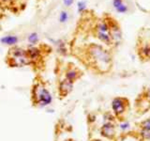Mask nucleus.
Returning a JSON list of instances; mask_svg holds the SVG:
<instances>
[{"mask_svg":"<svg viewBox=\"0 0 150 141\" xmlns=\"http://www.w3.org/2000/svg\"><path fill=\"white\" fill-rule=\"evenodd\" d=\"M88 54L94 65L100 72H106L111 66V56L107 50L103 49L100 45L91 44L88 48Z\"/></svg>","mask_w":150,"mask_h":141,"instance_id":"obj_1","label":"nucleus"},{"mask_svg":"<svg viewBox=\"0 0 150 141\" xmlns=\"http://www.w3.org/2000/svg\"><path fill=\"white\" fill-rule=\"evenodd\" d=\"M33 98H34V103L36 105L41 107L48 105L52 102L50 92L41 84L36 85L33 88Z\"/></svg>","mask_w":150,"mask_h":141,"instance_id":"obj_2","label":"nucleus"},{"mask_svg":"<svg viewBox=\"0 0 150 141\" xmlns=\"http://www.w3.org/2000/svg\"><path fill=\"white\" fill-rule=\"evenodd\" d=\"M12 66H23L26 64H30L31 61L29 60L26 54V51L19 47H14L11 50V58Z\"/></svg>","mask_w":150,"mask_h":141,"instance_id":"obj_3","label":"nucleus"},{"mask_svg":"<svg viewBox=\"0 0 150 141\" xmlns=\"http://www.w3.org/2000/svg\"><path fill=\"white\" fill-rule=\"evenodd\" d=\"M108 25H109V24H108ZM109 28H110L109 35L111 37L112 41H114L116 44H118L121 41V30L118 25L112 20V22H111V25H109Z\"/></svg>","mask_w":150,"mask_h":141,"instance_id":"obj_4","label":"nucleus"},{"mask_svg":"<svg viewBox=\"0 0 150 141\" xmlns=\"http://www.w3.org/2000/svg\"><path fill=\"white\" fill-rule=\"evenodd\" d=\"M126 105H127V100L123 98H115L112 103V106L114 112L116 115H121L125 112L126 109Z\"/></svg>","mask_w":150,"mask_h":141,"instance_id":"obj_5","label":"nucleus"},{"mask_svg":"<svg viewBox=\"0 0 150 141\" xmlns=\"http://www.w3.org/2000/svg\"><path fill=\"white\" fill-rule=\"evenodd\" d=\"M73 83L68 79H64L59 84V94L61 96H66L72 90Z\"/></svg>","mask_w":150,"mask_h":141,"instance_id":"obj_6","label":"nucleus"},{"mask_svg":"<svg viewBox=\"0 0 150 141\" xmlns=\"http://www.w3.org/2000/svg\"><path fill=\"white\" fill-rule=\"evenodd\" d=\"M26 54H27L28 58H29L31 62H34V61H37L40 59V56H41V51L40 48H38V47L32 46L26 50Z\"/></svg>","mask_w":150,"mask_h":141,"instance_id":"obj_7","label":"nucleus"},{"mask_svg":"<svg viewBox=\"0 0 150 141\" xmlns=\"http://www.w3.org/2000/svg\"><path fill=\"white\" fill-rule=\"evenodd\" d=\"M101 135L107 138H112L115 135V126L111 122H107L101 128Z\"/></svg>","mask_w":150,"mask_h":141,"instance_id":"obj_8","label":"nucleus"},{"mask_svg":"<svg viewBox=\"0 0 150 141\" xmlns=\"http://www.w3.org/2000/svg\"><path fill=\"white\" fill-rule=\"evenodd\" d=\"M0 41H1V43H3V44L13 46L18 43L19 38L15 35H7V36L2 37L1 39H0Z\"/></svg>","mask_w":150,"mask_h":141,"instance_id":"obj_9","label":"nucleus"},{"mask_svg":"<svg viewBox=\"0 0 150 141\" xmlns=\"http://www.w3.org/2000/svg\"><path fill=\"white\" fill-rule=\"evenodd\" d=\"M79 77V72L74 68H69L66 72V79L69 80L70 82H74Z\"/></svg>","mask_w":150,"mask_h":141,"instance_id":"obj_10","label":"nucleus"},{"mask_svg":"<svg viewBox=\"0 0 150 141\" xmlns=\"http://www.w3.org/2000/svg\"><path fill=\"white\" fill-rule=\"evenodd\" d=\"M97 37L100 39L101 41L105 42L107 44H110L112 42V40H111V37L109 35V33H104V32H100L98 31L97 32Z\"/></svg>","mask_w":150,"mask_h":141,"instance_id":"obj_11","label":"nucleus"},{"mask_svg":"<svg viewBox=\"0 0 150 141\" xmlns=\"http://www.w3.org/2000/svg\"><path fill=\"white\" fill-rule=\"evenodd\" d=\"M97 29L98 31L100 32H104V33H108L109 32V25H108V23L105 22V21H101L98 24L97 26Z\"/></svg>","mask_w":150,"mask_h":141,"instance_id":"obj_12","label":"nucleus"},{"mask_svg":"<svg viewBox=\"0 0 150 141\" xmlns=\"http://www.w3.org/2000/svg\"><path fill=\"white\" fill-rule=\"evenodd\" d=\"M27 40L31 44H36V43L39 42V40H40L39 34H38L37 32H32V33H30L29 35H28Z\"/></svg>","mask_w":150,"mask_h":141,"instance_id":"obj_13","label":"nucleus"},{"mask_svg":"<svg viewBox=\"0 0 150 141\" xmlns=\"http://www.w3.org/2000/svg\"><path fill=\"white\" fill-rule=\"evenodd\" d=\"M69 12L67 11H62L60 12V14H59V22L60 23H62V24L67 23L69 21Z\"/></svg>","mask_w":150,"mask_h":141,"instance_id":"obj_14","label":"nucleus"},{"mask_svg":"<svg viewBox=\"0 0 150 141\" xmlns=\"http://www.w3.org/2000/svg\"><path fill=\"white\" fill-rule=\"evenodd\" d=\"M77 9H78V12L79 13H82L86 11V3L84 1H79L77 3Z\"/></svg>","mask_w":150,"mask_h":141,"instance_id":"obj_15","label":"nucleus"},{"mask_svg":"<svg viewBox=\"0 0 150 141\" xmlns=\"http://www.w3.org/2000/svg\"><path fill=\"white\" fill-rule=\"evenodd\" d=\"M141 135L145 139H150V130L148 129H143L141 132Z\"/></svg>","mask_w":150,"mask_h":141,"instance_id":"obj_16","label":"nucleus"},{"mask_svg":"<svg viewBox=\"0 0 150 141\" xmlns=\"http://www.w3.org/2000/svg\"><path fill=\"white\" fill-rule=\"evenodd\" d=\"M141 127H142L143 129H148L150 130V118L147 120H145L144 121H143L142 123H141Z\"/></svg>","mask_w":150,"mask_h":141,"instance_id":"obj_17","label":"nucleus"},{"mask_svg":"<svg viewBox=\"0 0 150 141\" xmlns=\"http://www.w3.org/2000/svg\"><path fill=\"white\" fill-rule=\"evenodd\" d=\"M116 11H118V12H120V13H123V12H126L127 11H128V8H127L125 5L122 3L119 7H117L116 8Z\"/></svg>","mask_w":150,"mask_h":141,"instance_id":"obj_18","label":"nucleus"},{"mask_svg":"<svg viewBox=\"0 0 150 141\" xmlns=\"http://www.w3.org/2000/svg\"><path fill=\"white\" fill-rule=\"evenodd\" d=\"M73 2H74V0H63L65 7H70L73 4Z\"/></svg>","mask_w":150,"mask_h":141,"instance_id":"obj_19","label":"nucleus"},{"mask_svg":"<svg viewBox=\"0 0 150 141\" xmlns=\"http://www.w3.org/2000/svg\"><path fill=\"white\" fill-rule=\"evenodd\" d=\"M122 4V0H114V6L116 9L117 7H119Z\"/></svg>","mask_w":150,"mask_h":141,"instance_id":"obj_20","label":"nucleus"},{"mask_svg":"<svg viewBox=\"0 0 150 141\" xmlns=\"http://www.w3.org/2000/svg\"><path fill=\"white\" fill-rule=\"evenodd\" d=\"M146 97L148 99V101L150 102V88L147 89V91H146Z\"/></svg>","mask_w":150,"mask_h":141,"instance_id":"obj_21","label":"nucleus"},{"mask_svg":"<svg viewBox=\"0 0 150 141\" xmlns=\"http://www.w3.org/2000/svg\"><path fill=\"white\" fill-rule=\"evenodd\" d=\"M121 128H122V129H126V128H129V124H128V123L122 124V125H121Z\"/></svg>","mask_w":150,"mask_h":141,"instance_id":"obj_22","label":"nucleus"},{"mask_svg":"<svg viewBox=\"0 0 150 141\" xmlns=\"http://www.w3.org/2000/svg\"><path fill=\"white\" fill-rule=\"evenodd\" d=\"M1 2H3V3H8V2H9L11 0H0Z\"/></svg>","mask_w":150,"mask_h":141,"instance_id":"obj_23","label":"nucleus"},{"mask_svg":"<svg viewBox=\"0 0 150 141\" xmlns=\"http://www.w3.org/2000/svg\"><path fill=\"white\" fill-rule=\"evenodd\" d=\"M64 141H69V140H64Z\"/></svg>","mask_w":150,"mask_h":141,"instance_id":"obj_24","label":"nucleus"},{"mask_svg":"<svg viewBox=\"0 0 150 141\" xmlns=\"http://www.w3.org/2000/svg\"><path fill=\"white\" fill-rule=\"evenodd\" d=\"M72 141H74V140H72Z\"/></svg>","mask_w":150,"mask_h":141,"instance_id":"obj_25","label":"nucleus"}]
</instances>
